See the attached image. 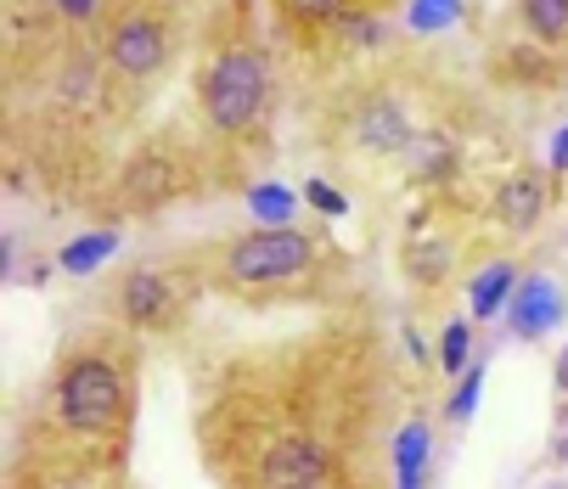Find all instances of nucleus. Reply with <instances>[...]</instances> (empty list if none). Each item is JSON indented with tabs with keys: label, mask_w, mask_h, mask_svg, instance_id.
Segmentation results:
<instances>
[{
	"label": "nucleus",
	"mask_w": 568,
	"mask_h": 489,
	"mask_svg": "<svg viewBox=\"0 0 568 489\" xmlns=\"http://www.w3.org/2000/svg\"><path fill=\"white\" fill-rule=\"evenodd\" d=\"M248 208H254V220H265V225H287V220H293V197H287L282 186H254V192H248Z\"/></svg>",
	"instance_id": "obj_19"
},
{
	"label": "nucleus",
	"mask_w": 568,
	"mask_h": 489,
	"mask_svg": "<svg viewBox=\"0 0 568 489\" xmlns=\"http://www.w3.org/2000/svg\"><path fill=\"white\" fill-rule=\"evenodd\" d=\"M349 141L361 146V152H412L417 146V130H412V119H405V108L394 102V96H366L355 113H349Z\"/></svg>",
	"instance_id": "obj_6"
},
{
	"label": "nucleus",
	"mask_w": 568,
	"mask_h": 489,
	"mask_svg": "<svg viewBox=\"0 0 568 489\" xmlns=\"http://www.w3.org/2000/svg\"><path fill=\"white\" fill-rule=\"evenodd\" d=\"M450 23H462V0H412L405 7V29L412 34H439Z\"/></svg>",
	"instance_id": "obj_16"
},
{
	"label": "nucleus",
	"mask_w": 568,
	"mask_h": 489,
	"mask_svg": "<svg viewBox=\"0 0 568 489\" xmlns=\"http://www.w3.org/2000/svg\"><path fill=\"white\" fill-rule=\"evenodd\" d=\"M478 388H484V366L462 371V388H456V394H450V405H445V417H450V422H467V417L478 411Z\"/></svg>",
	"instance_id": "obj_20"
},
{
	"label": "nucleus",
	"mask_w": 568,
	"mask_h": 489,
	"mask_svg": "<svg viewBox=\"0 0 568 489\" xmlns=\"http://www.w3.org/2000/svg\"><path fill=\"white\" fill-rule=\"evenodd\" d=\"M405 360H417V366H428V349H423V338L405 326Z\"/></svg>",
	"instance_id": "obj_23"
},
{
	"label": "nucleus",
	"mask_w": 568,
	"mask_h": 489,
	"mask_svg": "<svg viewBox=\"0 0 568 489\" xmlns=\"http://www.w3.org/2000/svg\"><path fill=\"white\" fill-rule=\"evenodd\" d=\"M399 489H423V478H399Z\"/></svg>",
	"instance_id": "obj_27"
},
{
	"label": "nucleus",
	"mask_w": 568,
	"mask_h": 489,
	"mask_svg": "<svg viewBox=\"0 0 568 489\" xmlns=\"http://www.w3.org/2000/svg\"><path fill=\"white\" fill-rule=\"evenodd\" d=\"M304 203H310V208H321L327 220H344V214H349V197H344V192H333L327 181H304Z\"/></svg>",
	"instance_id": "obj_21"
},
{
	"label": "nucleus",
	"mask_w": 568,
	"mask_h": 489,
	"mask_svg": "<svg viewBox=\"0 0 568 489\" xmlns=\"http://www.w3.org/2000/svg\"><path fill=\"white\" fill-rule=\"evenodd\" d=\"M551 170H568V130H562L557 146H551Z\"/></svg>",
	"instance_id": "obj_24"
},
{
	"label": "nucleus",
	"mask_w": 568,
	"mask_h": 489,
	"mask_svg": "<svg viewBox=\"0 0 568 489\" xmlns=\"http://www.w3.org/2000/svg\"><path fill=\"white\" fill-rule=\"evenodd\" d=\"M119 309L130 326H146V333H158V326H170L181 315V293L164 271H130L119 282Z\"/></svg>",
	"instance_id": "obj_7"
},
{
	"label": "nucleus",
	"mask_w": 568,
	"mask_h": 489,
	"mask_svg": "<svg viewBox=\"0 0 568 489\" xmlns=\"http://www.w3.org/2000/svg\"><path fill=\"white\" fill-rule=\"evenodd\" d=\"M439 366L456 377V371H473V326L467 320H450L439 333Z\"/></svg>",
	"instance_id": "obj_17"
},
{
	"label": "nucleus",
	"mask_w": 568,
	"mask_h": 489,
	"mask_svg": "<svg viewBox=\"0 0 568 489\" xmlns=\"http://www.w3.org/2000/svg\"><path fill=\"white\" fill-rule=\"evenodd\" d=\"M102 12H108V0H57V18L68 29H91Z\"/></svg>",
	"instance_id": "obj_22"
},
{
	"label": "nucleus",
	"mask_w": 568,
	"mask_h": 489,
	"mask_svg": "<svg viewBox=\"0 0 568 489\" xmlns=\"http://www.w3.org/2000/svg\"><path fill=\"white\" fill-rule=\"evenodd\" d=\"M113 248H119V231H113V225H108V231H85V236H73L68 248L57 254V265H62L68 276H91Z\"/></svg>",
	"instance_id": "obj_12"
},
{
	"label": "nucleus",
	"mask_w": 568,
	"mask_h": 489,
	"mask_svg": "<svg viewBox=\"0 0 568 489\" xmlns=\"http://www.w3.org/2000/svg\"><path fill=\"white\" fill-rule=\"evenodd\" d=\"M119 192H124V203H135V208H164V203H175V197L186 192V163H181L164 141H152V146H141V152L124 163Z\"/></svg>",
	"instance_id": "obj_5"
},
{
	"label": "nucleus",
	"mask_w": 568,
	"mask_h": 489,
	"mask_svg": "<svg viewBox=\"0 0 568 489\" xmlns=\"http://www.w3.org/2000/svg\"><path fill=\"white\" fill-rule=\"evenodd\" d=\"M546 203H551V186H546L540 170H518V175H507L501 192H496V214H501L507 231H535L540 214H546Z\"/></svg>",
	"instance_id": "obj_9"
},
{
	"label": "nucleus",
	"mask_w": 568,
	"mask_h": 489,
	"mask_svg": "<svg viewBox=\"0 0 568 489\" xmlns=\"http://www.w3.org/2000/svg\"><path fill=\"white\" fill-rule=\"evenodd\" d=\"M170 23L158 18L152 7H141V0H124V7L102 23V62L119 73V79H130V85H141V79H152V73H164V62H170Z\"/></svg>",
	"instance_id": "obj_4"
},
{
	"label": "nucleus",
	"mask_w": 568,
	"mask_h": 489,
	"mask_svg": "<svg viewBox=\"0 0 568 489\" xmlns=\"http://www.w3.org/2000/svg\"><path fill=\"white\" fill-rule=\"evenodd\" d=\"M333 29H338L349 45H377V40H383V23H377V12H372V7H361V0H355V7H349V12H344Z\"/></svg>",
	"instance_id": "obj_18"
},
{
	"label": "nucleus",
	"mask_w": 568,
	"mask_h": 489,
	"mask_svg": "<svg viewBox=\"0 0 568 489\" xmlns=\"http://www.w3.org/2000/svg\"><path fill=\"white\" fill-rule=\"evenodd\" d=\"M282 7V18L293 23V29H304V34H315V29H333L355 0H276Z\"/></svg>",
	"instance_id": "obj_14"
},
{
	"label": "nucleus",
	"mask_w": 568,
	"mask_h": 489,
	"mask_svg": "<svg viewBox=\"0 0 568 489\" xmlns=\"http://www.w3.org/2000/svg\"><path fill=\"white\" fill-rule=\"evenodd\" d=\"M557 394H568V344H562V355H557Z\"/></svg>",
	"instance_id": "obj_25"
},
{
	"label": "nucleus",
	"mask_w": 568,
	"mask_h": 489,
	"mask_svg": "<svg viewBox=\"0 0 568 489\" xmlns=\"http://www.w3.org/2000/svg\"><path fill=\"white\" fill-rule=\"evenodd\" d=\"M518 265L513 259H496V265H484L478 276H473V287H467V304H473V320H496L507 304H513V293H518Z\"/></svg>",
	"instance_id": "obj_10"
},
{
	"label": "nucleus",
	"mask_w": 568,
	"mask_h": 489,
	"mask_svg": "<svg viewBox=\"0 0 568 489\" xmlns=\"http://www.w3.org/2000/svg\"><path fill=\"white\" fill-rule=\"evenodd\" d=\"M450 265H456L450 242H412V248H405V276L417 287H439L450 276Z\"/></svg>",
	"instance_id": "obj_13"
},
{
	"label": "nucleus",
	"mask_w": 568,
	"mask_h": 489,
	"mask_svg": "<svg viewBox=\"0 0 568 489\" xmlns=\"http://www.w3.org/2000/svg\"><path fill=\"white\" fill-rule=\"evenodd\" d=\"M23 7H57V0H23Z\"/></svg>",
	"instance_id": "obj_28"
},
{
	"label": "nucleus",
	"mask_w": 568,
	"mask_h": 489,
	"mask_svg": "<svg viewBox=\"0 0 568 489\" xmlns=\"http://www.w3.org/2000/svg\"><path fill=\"white\" fill-rule=\"evenodd\" d=\"M518 18L535 45H546V51L568 45V0H518Z\"/></svg>",
	"instance_id": "obj_11"
},
{
	"label": "nucleus",
	"mask_w": 568,
	"mask_h": 489,
	"mask_svg": "<svg viewBox=\"0 0 568 489\" xmlns=\"http://www.w3.org/2000/svg\"><path fill=\"white\" fill-rule=\"evenodd\" d=\"M394 467H399V478H423V467H428V422L412 417L394 434Z\"/></svg>",
	"instance_id": "obj_15"
},
{
	"label": "nucleus",
	"mask_w": 568,
	"mask_h": 489,
	"mask_svg": "<svg viewBox=\"0 0 568 489\" xmlns=\"http://www.w3.org/2000/svg\"><path fill=\"white\" fill-rule=\"evenodd\" d=\"M321 259V242L298 225H260L242 231L220 248V271L236 287H287L298 276H310Z\"/></svg>",
	"instance_id": "obj_3"
},
{
	"label": "nucleus",
	"mask_w": 568,
	"mask_h": 489,
	"mask_svg": "<svg viewBox=\"0 0 568 489\" xmlns=\"http://www.w3.org/2000/svg\"><path fill=\"white\" fill-rule=\"evenodd\" d=\"M197 102L209 130L220 135H242L254 130L265 102H271V57L254 45H225L209 57V68L197 73Z\"/></svg>",
	"instance_id": "obj_2"
},
{
	"label": "nucleus",
	"mask_w": 568,
	"mask_h": 489,
	"mask_svg": "<svg viewBox=\"0 0 568 489\" xmlns=\"http://www.w3.org/2000/svg\"><path fill=\"white\" fill-rule=\"evenodd\" d=\"M51 489H97L91 478H62V483H51Z\"/></svg>",
	"instance_id": "obj_26"
},
{
	"label": "nucleus",
	"mask_w": 568,
	"mask_h": 489,
	"mask_svg": "<svg viewBox=\"0 0 568 489\" xmlns=\"http://www.w3.org/2000/svg\"><path fill=\"white\" fill-rule=\"evenodd\" d=\"M51 405H57V422L73 439L119 434L130 417V383H124V366L113 360V349H73L57 371Z\"/></svg>",
	"instance_id": "obj_1"
},
{
	"label": "nucleus",
	"mask_w": 568,
	"mask_h": 489,
	"mask_svg": "<svg viewBox=\"0 0 568 489\" xmlns=\"http://www.w3.org/2000/svg\"><path fill=\"white\" fill-rule=\"evenodd\" d=\"M507 320H513V333L518 338H546L551 326L562 320V287L557 276H524L513 304H507Z\"/></svg>",
	"instance_id": "obj_8"
}]
</instances>
